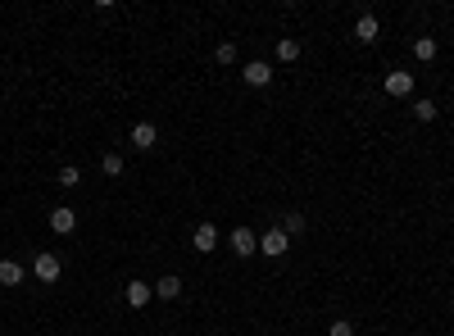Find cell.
Here are the masks:
<instances>
[{
	"mask_svg": "<svg viewBox=\"0 0 454 336\" xmlns=\"http://www.w3.org/2000/svg\"><path fill=\"white\" fill-rule=\"evenodd\" d=\"M227 246H232V255H236V259H250V255H259V232H255V227H232Z\"/></svg>",
	"mask_w": 454,
	"mask_h": 336,
	"instance_id": "obj_1",
	"label": "cell"
},
{
	"mask_svg": "<svg viewBox=\"0 0 454 336\" xmlns=\"http://www.w3.org/2000/svg\"><path fill=\"white\" fill-rule=\"evenodd\" d=\"M32 277H36V282H46V286H55V282L64 277L60 255H36V259H32Z\"/></svg>",
	"mask_w": 454,
	"mask_h": 336,
	"instance_id": "obj_2",
	"label": "cell"
},
{
	"mask_svg": "<svg viewBox=\"0 0 454 336\" xmlns=\"http://www.w3.org/2000/svg\"><path fill=\"white\" fill-rule=\"evenodd\" d=\"M259 250H264L268 259H282L286 250H291V236H286L282 227H268V232L259 236Z\"/></svg>",
	"mask_w": 454,
	"mask_h": 336,
	"instance_id": "obj_3",
	"label": "cell"
},
{
	"mask_svg": "<svg viewBox=\"0 0 454 336\" xmlns=\"http://www.w3.org/2000/svg\"><path fill=\"white\" fill-rule=\"evenodd\" d=\"M386 95L409 100V95H413V73L409 69H391V73H386Z\"/></svg>",
	"mask_w": 454,
	"mask_h": 336,
	"instance_id": "obj_4",
	"label": "cell"
},
{
	"mask_svg": "<svg viewBox=\"0 0 454 336\" xmlns=\"http://www.w3.org/2000/svg\"><path fill=\"white\" fill-rule=\"evenodd\" d=\"M191 246H196L200 255H214V250H218V227H214V223H196V232H191Z\"/></svg>",
	"mask_w": 454,
	"mask_h": 336,
	"instance_id": "obj_5",
	"label": "cell"
},
{
	"mask_svg": "<svg viewBox=\"0 0 454 336\" xmlns=\"http://www.w3.org/2000/svg\"><path fill=\"white\" fill-rule=\"evenodd\" d=\"M123 295H128V304H132V309H146V304L154 300V286L137 277V282H128V286H123Z\"/></svg>",
	"mask_w": 454,
	"mask_h": 336,
	"instance_id": "obj_6",
	"label": "cell"
},
{
	"mask_svg": "<svg viewBox=\"0 0 454 336\" xmlns=\"http://www.w3.org/2000/svg\"><path fill=\"white\" fill-rule=\"evenodd\" d=\"M378 36H382V23L373 14H359V23H354V41H363V46H378Z\"/></svg>",
	"mask_w": 454,
	"mask_h": 336,
	"instance_id": "obj_7",
	"label": "cell"
},
{
	"mask_svg": "<svg viewBox=\"0 0 454 336\" xmlns=\"http://www.w3.org/2000/svg\"><path fill=\"white\" fill-rule=\"evenodd\" d=\"M241 78H246V86H268L273 82V69H268L264 60H250L246 69H241Z\"/></svg>",
	"mask_w": 454,
	"mask_h": 336,
	"instance_id": "obj_8",
	"label": "cell"
},
{
	"mask_svg": "<svg viewBox=\"0 0 454 336\" xmlns=\"http://www.w3.org/2000/svg\"><path fill=\"white\" fill-rule=\"evenodd\" d=\"M132 146L137 150H154L159 146V128H154V123H137V128H132Z\"/></svg>",
	"mask_w": 454,
	"mask_h": 336,
	"instance_id": "obj_9",
	"label": "cell"
},
{
	"mask_svg": "<svg viewBox=\"0 0 454 336\" xmlns=\"http://www.w3.org/2000/svg\"><path fill=\"white\" fill-rule=\"evenodd\" d=\"M51 227L60 236H69L73 227H77V209H69V205H60V209H51Z\"/></svg>",
	"mask_w": 454,
	"mask_h": 336,
	"instance_id": "obj_10",
	"label": "cell"
},
{
	"mask_svg": "<svg viewBox=\"0 0 454 336\" xmlns=\"http://www.w3.org/2000/svg\"><path fill=\"white\" fill-rule=\"evenodd\" d=\"M182 295V277H159V282H154V300H178Z\"/></svg>",
	"mask_w": 454,
	"mask_h": 336,
	"instance_id": "obj_11",
	"label": "cell"
},
{
	"mask_svg": "<svg viewBox=\"0 0 454 336\" xmlns=\"http://www.w3.org/2000/svg\"><path fill=\"white\" fill-rule=\"evenodd\" d=\"M23 282V264H14V259H0V286H18Z\"/></svg>",
	"mask_w": 454,
	"mask_h": 336,
	"instance_id": "obj_12",
	"label": "cell"
},
{
	"mask_svg": "<svg viewBox=\"0 0 454 336\" xmlns=\"http://www.w3.org/2000/svg\"><path fill=\"white\" fill-rule=\"evenodd\" d=\"M277 60L295 64V60H300V41H295V36H282V41H277Z\"/></svg>",
	"mask_w": 454,
	"mask_h": 336,
	"instance_id": "obj_13",
	"label": "cell"
},
{
	"mask_svg": "<svg viewBox=\"0 0 454 336\" xmlns=\"http://www.w3.org/2000/svg\"><path fill=\"white\" fill-rule=\"evenodd\" d=\"M413 55H418L422 64H432L436 60V41H432V36H418V41H413Z\"/></svg>",
	"mask_w": 454,
	"mask_h": 336,
	"instance_id": "obj_14",
	"label": "cell"
},
{
	"mask_svg": "<svg viewBox=\"0 0 454 336\" xmlns=\"http://www.w3.org/2000/svg\"><path fill=\"white\" fill-rule=\"evenodd\" d=\"M413 119L432 123V119H436V100H413Z\"/></svg>",
	"mask_w": 454,
	"mask_h": 336,
	"instance_id": "obj_15",
	"label": "cell"
},
{
	"mask_svg": "<svg viewBox=\"0 0 454 336\" xmlns=\"http://www.w3.org/2000/svg\"><path fill=\"white\" fill-rule=\"evenodd\" d=\"M60 187H64V191H73V187H82V173H77L73 164H64V168H60Z\"/></svg>",
	"mask_w": 454,
	"mask_h": 336,
	"instance_id": "obj_16",
	"label": "cell"
},
{
	"mask_svg": "<svg viewBox=\"0 0 454 336\" xmlns=\"http://www.w3.org/2000/svg\"><path fill=\"white\" fill-rule=\"evenodd\" d=\"M100 168L109 173V177H119V173H123V155H119V150H109V155L100 159Z\"/></svg>",
	"mask_w": 454,
	"mask_h": 336,
	"instance_id": "obj_17",
	"label": "cell"
},
{
	"mask_svg": "<svg viewBox=\"0 0 454 336\" xmlns=\"http://www.w3.org/2000/svg\"><path fill=\"white\" fill-rule=\"evenodd\" d=\"M282 232H286V236H300V232H305V218H300V214H286V218H282Z\"/></svg>",
	"mask_w": 454,
	"mask_h": 336,
	"instance_id": "obj_18",
	"label": "cell"
},
{
	"mask_svg": "<svg viewBox=\"0 0 454 336\" xmlns=\"http://www.w3.org/2000/svg\"><path fill=\"white\" fill-rule=\"evenodd\" d=\"M214 55H218V64H236V46H232V41H223Z\"/></svg>",
	"mask_w": 454,
	"mask_h": 336,
	"instance_id": "obj_19",
	"label": "cell"
},
{
	"mask_svg": "<svg viewBox=\"0 0 454 336\" xmlns=\"http://www.w3.org/2000/svg\"><path fill=\"white\" fill-rule=\"evenodd\" d=\"M327 336H354V323H345V318H336L332 328H327Z\"/></svg>",
	"mask_w": 454,
	"mask_h": 336,
	"instance_id": "obj_20",
	"label": "cell"
}]
</instances>
